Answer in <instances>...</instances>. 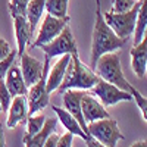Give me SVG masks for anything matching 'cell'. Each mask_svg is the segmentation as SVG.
Here are the masks:
<instances>
[{
  "instance_id": "cell-1",
  "label": "cell",
  "mask_w": 147,
  "mask_h": 147,
  "mask_svg": "<svg viewBox=\"0 0 147 147\" xmlns=\"http://www.w3.org/2000/svg\"><path fill=\"white\" fill-rule=\"evenodd\" d=\"M96 5H97V9H96V21H94V28H93L91 56H90V68L93 71H94L97 60H99V57L102 55L119 50L127 41L124 38H121V37H118L113 32V30L105 22L100 0H96Z\"/></svg>"
},
{
  "instance_id": "cell-2",
  "label": "cell",
  "mask_w": 147,
  "mask_h": 147,
  "mask_svg": "<svg viewBox=\"0 0 147 147\" xmlns=\"http://www.w3.org/2000/svg\"><path fill=\"white\" fill-rule=\"evenodd\" d=\"M99 81V75L88 68L85 63L81 62L80 55H71V60L68 63V68L65 71L63 80L59 85V94L69 88H77V90H90L93 85Z\"/></svg>"
},
{
  "instance_id": "cell-3",
  "label": "cell",
  "mask_w": 147,
  "mask_h": 147,
  "mask_svg": "<svg viewBox=\"0 0 147 147\" xmlns=\"http://www.w3.org/2000/svg\"><path fill=\"white\" fill-rule=\"evenodd\" d=\"M94 71L97 72L99 78L116 85L121 90L129 93V90L132 88V84L128 82V80L124 75V72H122L121 59H119V55L116 52L102 55L99 57V60H97Z\"/></svg>"
},
{
  "instance_id": "cell-4",
  "label": "cell",
  "mask_w": 147,
  "mask_h": 147,
  "mask_svg": "<svg viewBox=\"0 0 147 147\" xmlns=\"http://www.w3.org/2000/svg\"><path fill=\"white\" fill-rule=\"evenodd\" d=\"M49 66H50V57L44 56L41 77H40V80L37 81L35 84H32L31 87H28L30 90L27 91L28 93V97H27L28 116L41 112V110L44 107H47V105H49L50 94L47 93V88H46V80H47V74H49Z\"/></svg>"
},
{
  "instance_id": "cell-5",
  "label": "cell",
  "mask_w": 147,
  "mask_h": 147,
  "mask_svg": "<svg viewBox=\"0 0 147 147\" xmlns=\"http://www.w3.org/2000/svg\"><path fill=\"white\" fill-rule=\"evenodd\" d=\"M87 129L94 140L105 144L106 147H116L119 140H124V136L118 127V122L112 118L90 122V124H87Z\"/></svg>"
},
{
  "instance_id": "cell-6",
  "label": "cell",
  "mask_w": 147,
  "mask_h": 147,
  "mask_svg": "<svg viewBox=\"0 0 147 147\" xmlns=\"http://www.w3.org/2000/svg\"><path fill=\"white\" fill-rule=\"evenodd\" d=\"M140 2H137L129 10L122 12V13H113V12H106V13H103L105 22L113 30V32L118 37H121V38L127 40L129 35H132L137 12H138V7H140Z\"/></svg>"
},
{
  "instance_id": "cell-7",
  "label": "cell",
  "mask_w": 147,
  "mask_h": 147,
  "mask_svg": "<svg viewBox=\"0 0 147 147\" xmlns=\"http://www.w3.org/2000/svg\"><path fill=\"white\" fill-rule=\"evenodd\" d=\"M90 93L94 97H97L99 102L105 107L115 106L119 102H132V96L128 91L121 90V88L116 87V85L110 84V82H107L102 78H99V81L90 88Z\"/></svg>"
},
{
  "instance_id": "cell-8",
  "label": "cell",
  "mask_w": 147,
  "mask_h": 147,
  "mask_svg": "<svg viewBox=\"0 0 147 147\" xmlns=\"http://www.w3.org/2000/svg\"><path fill=\"white\" fill-rule=\"evenodd\" d=\"M41 50L44 52L46 56L52 59L56 56H62V55H75L78 53V47H77L75 38H74V35L71 32V28L66 25L52 41H49L47 44H43Z\"/></svg>"
},
{
  "instance_id": "cell-9",
  "label": "cell",
  "mask_w": 147,
  "mask_h": 147,
  "mask_svg": "<svg viewBox=\"0 0 147 147\" xmlns=\"http://www.w3.org/2000/svg\"><path fill=\"white\" fill-rule=\"evenodd\" d=\"M68 24H69V16L68 18H56V16H52L47 13L41 22L38 35H37L35 41L31 44V49L41 47L43 44H47L49 41H52Z\"/></svg>"
},
{
  "instance_id": "cell-10",
  "label": "cell",
  "mask_w": 147,
  "mask_h": 147,
  "mask_svg": "<svg viewBox=\"0 0 147 147\" xmlns=\"http://www.w3.org/2000/svg\"><path fill=\"white\" fill-rule=\"evenodd\" d=\"M87 91L84 90H77V88H69L66 91L62 93L63 96V105H65V110L68 113H71L74 118L78 121V124L81 125V128L84 129L85 134H88L87 129V122H85L82 112H81V99L84 97V94ZM90 136V134H88Z\"/></svg>"
},
{
  "instance_id": "cell-11",
  "label": "cell",
  "mask_w": 147,
  "mask_h": 147,
  "mask_svg": "<svg viewBox=\"0 0 147 147\" xmlns=\"http://www.w3.org/2000/svg\"><path fill=\"white\" fill-rule=\"evenodd\" d=\"M10 16L13 19V27H15V37H16V56H22L25 53L27 44H30L32 31L30 27V22L25 15L10 12Z\"/></svg>"
},
{
  "instance_id": "cell-12",
  "label": "cell",
  "mask_w": 147,
  "mask_h": 147,
  "mask_svg": "<svg viewBox=\"0 0 147 147\" xmlns=\"http://www.w3.org/2000/svg\"><path fill=\"white\" fill-rule=\"evenodd\" d=\"M81 112H82V116H84V119H85L87 124L94 122V121H99V119L110 118L106 107L90 91L85 93L84 97L81 99Z\"/></svg>"
},
{
  "instance_id": "cell-13",
  "label": "cell",
  "mask_w": 147,
  "mask_h": 147,
  "mask_svg": "<svg viewBox=\"0 0 147 147\" xmlns=\"http://www.w3.org/2000/svg\"><path fill=\"white\" fill-rule=\"evenodd\" d=\"M28 118V103H27V96H15L12 97L10 106L7 109V119H6V127L7 128H15L21 122L27 121Z\"/></svg>"
},
{
  "instance_id": "cell-14",
  "label": "cell",
  "mask_w": 147,
  "mask_h": 147,
  "mask_svg": "<svg viewBox=\"0 0 147 147\" xmlns=\"http://www.w3.org/2000/svg\"><path fill=\"white\" fill-rule=\"evenodd\" d=\"M21 74H22V78L25 81L27 87H31L32 84H35L37 81L40 80L41 77V72H43V65L40 60H37L34 57H31L30 55L24 53L21 56Z\"/></svg>"
},
{
  "instance_id": "cell-15",
  "label": "cell",
  "mask_w": 147,
  "mask_h": 147,
  "mask_svg": "<svg viewBox=\"0 0 147 147\" xmlns=\"http://www.w3.org/2000/svg\"><path fill=\"white\" fill-rule=\"evenodd\" d=\"M5 81V85L7 91L10 93L12 97L15 96H27V91H28V87L25 85V81L22 78V74H21V69L18 66H15L12 63L6 72V75L3 78Z\"/></svg>"
},
{
  "instance_id": "cell-16",
  "label": "cell",
  "mask_w": 147,
  "mask_h": 147,
  "mask_svg": "<svg viewBox=\"0 0 147 147\" xmlns=\"http://www.w3.org/2000/svg\"><path fill=\"white\" fill-rule=\"evenodd\" d=\"M131 65L132 71L138 78L146 77V69H147V37L136 44L131 49Z\"/></svg>"
},
{
  "instance_id": "cell-17",
  "label": "cell",
  "mask_w": 147,
  "mask_h": 147,
  "mask_svg": "<svg viewBox=\"0 0 147 147\" xmlns=\"http://www.w3.org/2000/svg\"><path fill=\"white\" fill-rule=\"evenodd\" d=\"M69 60H71V55H62V57H60L57 62L55 63V66L52 68V71L47 74L46 88H47V93L49 94L59 88L60 82H62V80H63V75H65V71L68 68Z\"/></svg>"
},
{
  "instance_id": "cell-18",
  "label": "cell",
  "mask_w": 147,
  "mask_h": 147,
  "mask_svg": "<svg viewBox=\"0 0 147 147\" xmlns=\"http://www.w3.org/2000/svg\"><path fill=\"white\" fill-rule=\"evenodd\" d=\"M56 125H57L56 118H46L43 128L37 134H34V136H27L25 134V136H24V144H25V147H43L46 138L50 136L52 132H55Z\"/></svg>"
},
{
  "instance_id": "cell-19",
  "label": "cell",
  "mask_w": 147,
  "mask_h": 147,
  "mask_svg": "<svg viewBox=\"0 0 147 147\" xmlns=\"http://www.w3.org/2000/svg\"><path fill=\"white\" fill-rule=\"evenodd\" d=\"M52 109H53V112L57 115V119L62 122V125L68 129V132H71L72 136H78V137H81L84 141H85V140H88V138H91V136H88V134H85V132H84V129H82L81 125L78 124V121L74 118L71 113H68L65 109L57 107V106H52Z\"/></svg>"
},
{
  "instance_id": "cell-20",
  "label": "cell",
  "mask_w": 147,
  "mask_h": 147,
  "mask_svg": "<svg viewBox=\"0 0 147 147\" xmlns=\"http://www.w3.org/2000/svg\"><path fill=\"white\" fill-rule=\"evenodd\" d=\"M146 30H147V0H141L137 12V18H136V25H134V31H132L134 46L138 44L146 37Z\"/></svg>"
},
{
  "instance_id": "cell-21",
  "label": "cell",
  "mask_w": 147,
  "mask_h": 147,
  "mask_svg": "<svg viewBox=\"0 0 147 147\" xmlns=\"http://www.w3.org/2000/svg\"><path fill=\"white\" fill-rule=\"evenodd\" d=\"M46 7V0H30L27 9H25V16L30 22V27L32 34L35 32L37 27H38V22L43 16V12Z\"/></svg>"
},
{
  "instance_id": "cell-22",
  "label": "cell",
  "mask_w": 147,
  "mask_h": 147,
  "mask_svg": "<svg viewBox=\"0 0 147 147\" xmlns=\"http://www.w3.org/2000/svg\"><path fill=\"white\" fill-rule=\"evenodd\" d=\"M68 3L69 0H46L44 10L56 18H68Z\"/></svg>"
},
{
  "instance_id": "cell-23",
  "label": "cell",
  "mask_w": 147,
  "mask_h": 147,
  "mask_svg": "<svg viewBox=\"0 0 147 147\" xmlns=\"http://www.w3.org/2000/svg\"><path fill=\"white\" fill-rule=\"evenodd\" d=\"M46 116L44 115H30L27 121V136H34L37 134L44 125Z\"/></svg>"
},
{
  "instance_id": "cell-24",
  "label": "cell",
  "mask_w": 147,
  "mask_h": 147,
  "mask_svg": "<svg viewBox=\"0 0 147 147\" xmlns=\"http://www.w3.org/2000/svg\"><path fill=\"white\" fill-rule=\"evenodd\" d=\"M129 94L132 96V100L137 103L138 109L141 110V115H143V118H144V121H146V119H147V100H146V97H144L140 91H137L136 87H132V88L129 90Z\"/></svg>"
},
{
  "instance_id": "cell-25",
  "label": "cell",
  "mask_w": 147,
  "mask_h": 147,
  "mask_svg": "<svg viewBox=\"0 0 147 147\" xmlns=\"http://www.w3.org/2000/svg\"><path fill=\"white\" fill-rule=\"evenodd\" d=\"M136 3H137V0H113L110 12H113V13H122V12L129 10Z\"/></svg>"
},
{
  "instance_id": "cell-26",
  "label": "cell",
  "mask_w": 147,
  "mask_h": 147,
  "mask_svg": "<svg viewBox=\"0 0 147 147\" xmlns=\"http://www.w3.org/2000/svg\"><path fill=\"white\" fill-rule=\"evenodd\" d=\"M10 102H12V96L7 91L3 80H0V105H2V110H3V112H7V109L10 106Z\"/></svg>"
},
{
  "instance_id": "cell-27",
  "label": "cell",
  "mask_w": 147,
  "mask_h": 147,
  "mask_svg": "<svg viewBox=\"0 0 147 147\" xmlns=\"http://www.w3.org/2000/svg\"><path fill=\"white\" fill-rule=\"evenodd\" d=\"M15 56H16V50H10V53H9L5 59L0 60V80L5 78L9 66L15 62Z\"/></svg>"
},
{
  "instance_id": "cell-28",
  "label": "cell",
  "mask_w": 147,
  "mask_h": 147,
  "mask_svg": "<svg viewBox=\"0 0 147 147\" xmlns=\"http://www.w3.org/2000/svg\"><path fill=\"white\" fill-rule=\"evenodd\" d=\"M30 0H10L9 2V10L10 12H16V13L25 15V9Z\"/></svg>"
},
{
  "instance_id": "cell-29",
  "label": "cell",
  "mask_w": 147,
  "mask_h": 147,
  "mask_svg": "<svg viewBox=\"0 0 147 147\" xmlns=\"http://www.w3.org/2000/svg\"><path fill=\"white\" fill-rule=\"evenodd\" d=\"M72 141H74V136L71 132H65L62 136H59L55 147H72Z\"/></svg>"
},
{
  "instance_id": "cell-30",
  "label": "cell",
  "mask_w": 147,
  "mask_h": 147,
  "mask_svg": "<svg viewBox=\"0 0 147 147\" xmlns=\"http://www.w3.org/2000/svg\"><path fill=\"white\" fill-rule=\"evenodd\" d=\"M10 46H9V43L6 41V40H3L2 37H0V60L2 59H5L9 53H10Z\"/></svg>"
},
{
  "instance_id": "cell-31",
  "label": "cell",
  "mask_w": 147,
  "mask_h": 147,
  "mask_svg": "<svg viewBox=\"0 0 147 147\" xmlns=\"http://www.w3.org/2000/svg\"><path fill=\"white\" fill-rule=\"evenodd\" d=\"M57 138H59V136H57V134L52 132L50 136H49V137L46 138V141H44L43 147H55V146H56V141H57Z\"/></svg>"
},
{
  "instance_id": "cell-32",
  "label": "cell",
  "mask_w": 147,
  "mask_h": 147,
  "mask_svg": "<svg viewBox=\"0 0 147 147\" xmlns=\"http://www.w3.org/2000/svg\"><path fill=\"white\" fill-rule=\"evenodd\" d=\"M85 144H87V147H106L105 144L99 143L97 140H94L93 137H91V138H88V140H85Z\"/></svg>"
},
{
  "instance_id": "cell-33",
  "label": "cell",
  "mask_w": 147,
  "mask_h": 147,
  "mask_svg": "<svg viewBox=\"0 0 147 147\" xmlns=\"http://www.w3.org/2000/svg\"><path fill=\"white\" fill-rule=\"evenodd\" d=\"M0 147H6V138H5V131H3L2 122H0Z\"/></svg>"
},
{
  "instance_id": "cell-34",
  "label": "cell",
  "mask_w": 147,
  "mask_h": 147,
  "mask_svg": "<svg viewBox=\"0 0 147 147\" xmlns=\"http://www.w3.org/2000/svg\"><path fill=\"white\" fill-rule=\"evenodd\" d=\"M131 147H147V141L146 140H140V141H136Z\"/></svg>"
},
{
  "instance_id": "cell-35",
  "label": "cell",
  "mask_w": 147,
  "mask_h": 147,
  "mask_svg": "<svg viewBox=\"0 0 147 147\" xmlns=\"http://www.w3.org/2000/svg\"><path fill=\"white\" fill-rule=\"evenodd\" d=\"M3 112V110H2V105H0V113H2Z\"/></svg>"
}]
</instances>
